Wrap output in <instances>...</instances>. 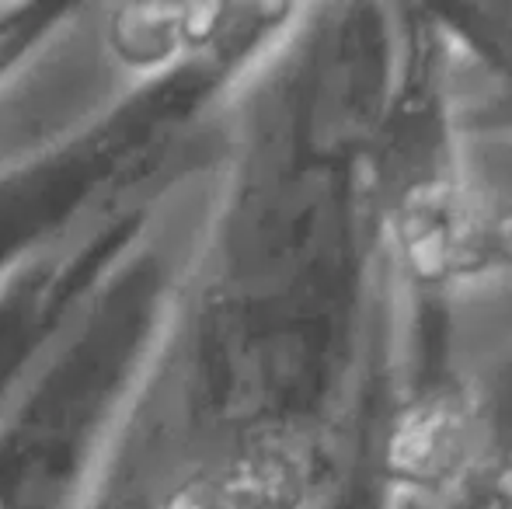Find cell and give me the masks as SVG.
Segmentation results:
<instances>
[{
    "label": "cell",
    "instance_id": "obj_1",
    "mask_svg": "<svg viewBox=\"0 0 512 509\" xmlns=\"http://www.w3.org/2000/svg\"><path fill=\"white\" fill-rule=\"evenodd\" d=\"M394 4H297L241 84L164 328L122 422L143 489L314 509L342 450L384 276L370 143Z\"/></svg>",
    "mask_w": 512,
    "mask_h": 509
},
{
    "label": "cell",
    "instance_id": "obj_2",
    "mask_svg": "<svg viewBox=\"0 0 512 509\" xmlns=\"http://www.w3.org/2000/svg\"><path fill=\"white\" fill-rule=\"evenodd\" d=\"M293 4H74L0 84V286L122 210L206 189Z\"/></svg>",
    "mask_w": 512,
    "mask_h": 509
},
{
    "label": "cell",
    "instance_id": "obj_3",
    "mask_svg": "<svg viewBox=\"0 0 512 509\" xmlns=\"http://www.w3.org/2000/svg\"><path fill=\"white\" fill-rule=\"evenodd\" d=\"M394 67L370 143V199L394 283L457 304L512 279V196L467 164L457 49L429 4H394Z\"/></svg>",
    "mask_w": 512,
    "mask_h": 509
},
{
    "label": "cell",
    "instance_id": "obj_4",
    "mask_svg": "<svg viewBox=\"0 0 512 509\" xmlns=\"http://www.w3.org/2000/svg\"><path fill=\"white\" fill-rule=\"evenodd\" d=\"M164 217L168 213L161 203L122 210L0 286V422L42 367L49 349L119 272V265L161 231Z\"/></svg>",
    "mask_w": 512,
    "mask_h": 509
},
{
    "label": "cell",
    "instance_id": "obj_5",
    "mask_svg": "<svg viewBox=\"0 0 512 509\" xmlns=\"http://www.w3.org/2000/svg\"><path fill=\"white\" fill-rule=\"evenodd\" d=\"M398 349V283L391 265H384L366 325L356 394L345 415L342 450L314 509H394L387 440L398 391Z\"/></svg>",
    "mask_w": 512,
    "mask_h": 509
},
{
    "label": "cell",
    "instance_id": "obj_6",
    "mask_svg": "<svg viewBox=\"0 0 512 509\" xmlns=\"http://www.w3.org/2000/svg\"><path fill=\"white\" fill-rule=\"evenodd\" d=\"M474 381L478 422L464 461L425 496H394V509H512V342Z\"/></svg>",
    "mask_w": 512,
    "mask_h": 509
},
{
    "label": "cell",
    "instance_id": "obj_7",
    "mask_svg": "<svg viewBox=\"0 0 512 509\" xmlns=\"http://www.w3.org/2000/svg\"><path fill=\"white\" fill-rule=\"evenodd\" d=\"M74 14V4H0V84L25 67Z\"/></svg>",
    "mask_w": 512,
    "mask_h": 509
}]
</instances>
